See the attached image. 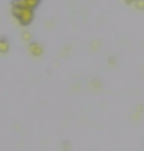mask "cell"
Returning <instances> with one entry per match:
<instances>
[{
  "label": "cell",
  "instance_id": "cell-6",
  "mask_svg": "<svg viewBox=\"0 0 144 151\" xmlns=\"http://www.w3.org/2000/svg\"><path fill=\"white\" fill-rule=\"evenodd\" d=\"M23 37H24L25 40H29V39H30V37H31V35L28 33V32H26V33L24 34V36H23Z\"/></svg>",
  "mask_w": 144,
  "mask_h": 151
},
{
  "label": "cell",
  "instance_id": "cell-3",
  "mask_svg": "<svg viewBox=\"0 0 144 151\" xmlns=\"http://www.w3.org/2000/svg\"><path fill=\"white\" fill-rule=\"evenodd\" d=\"M29 50H30L31 54L35 57L41 56L42 52H43V50H42L41 45L38 44V43H36V42H33V43L30 44V46H29Z\"/></svg>",
  "mask_w": 144,
  "mask_h": 151
},
{
  "label": "cell",
  "instance_id": "cell-5",
  "mask_svg": "<svg viewBox=\"0 0 144 151\" xmlns=\"http://www.w3.org/2000/svg\"><path fill=\"white\" fill-rule=\"evenodd\" d=\"M134 5H135V7H136L137 9L143 10L144 9V0H135Z\"/></svg>",
  "mask_w": 144,
  "mask_h": 151
},
{
  "label": "cell",
  "instance_id": "cell-2",
  "mask_svg": "<svg viewBox=\"0 0 144 151\" xmlns=\"http://www.w3.org/2000/svg\"><path fill=\"white\" fill-rule=\"evenodd\" d=\"M41 0H14V7H27L34 9L36 6L39 4Z\"/></svg>",
  "mask_w": 144,
  "mask_h": 151
},
{
  "label": "cell",
  "instance_id": "cell-4",
  "mask_svg": "<svg viewBox=\"0 0 144 151\" xmlns=\"http://www.w3.org/2000/svg\"><path fill=\"white\" fill-rule=\"evenodd\" d=\"M8 43L5 41V40H0V52L1 54H4L8 50Z\"/></svg>",
  "mask_w": 144,
  "mask_h": 151
},
{
  "label": "cell",
  "instance_id": "cell-1",
  "mask_svg": "<svg viewBox=\"0 0 144 151\" xmlns=\"http://www.w3.org/2000/svg\"><path fill=\"white\" fill-rule=\"evenodd\" d=\"M14 17L22 25H29L33 20V9L27 7H14L12 9Z\"/></svg>",
  "mask_w": 144,
  "mask_h": 151
},
{
  "label": "cell",
  "instance_id": "cell-7",
  "mask_svg": "<svg viewBox=\"0 0 144 151\" xmlns=\"http://www.w3.org/2000/svg\"><path fill=\"white\" fill-rule=\"evenodd\" d=\"M126 2H128V3H132V2H134L135 0H125Z\"/></svg>",
  "mask_w": 144,
  "mask_h": 151
}]
</instances>
